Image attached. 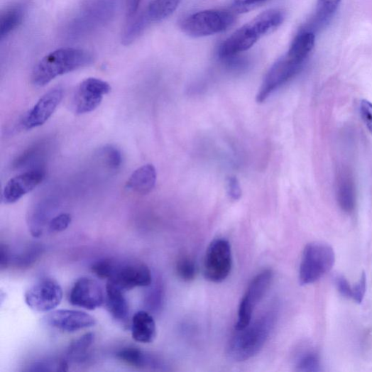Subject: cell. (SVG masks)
Here are the masks:
<instances>
[{
    "mask_svg": "<svg viewBox=\"0 0 372 372\" xmlns=\"http://www.w3.org/2000/svg\"><path fill=\"white\" fill-rule=\"evenodd\" d=\"M284 19V13L279 10L272 9L261 13L223 43L219 56L225 60L249 50L259 40L280 26Z\"/></svg>",
    "mask_w": 372,
    "mask_h": 372,
    "instance_id": "6da1fadb",
    "label": "cell"
},
{
    "mask_svg": "<svg viewBox=\"0 0 372 372\" xmlns=\"http://www.w3.org/2000/svg\"><path fill=\"white\" fill-rule=\"evenodd\" d=\"M276 316L275 312L269 311L244 329L236 330L227 348L228 358L241 362L260 353L274 329Z\"/></svg>",
    "mask_w": 372,
    "mask_h": 372,
    "instance_id": "7a4b0ae2",
    "label": "cell"
},
{
    "mask_svg": "<svg viewBox=\"0 0 372 372\" xmlns=\"http://www.w3.org/2000/svg\"><path fill=\"white\" fill-rule=\"evenodd\" d=\"M92 55L77 48H60L45 56L35 67L32 82L44 87L56 77L90 65Z\"/></svg>",
    "mask_w": 372,
    "mask_h": 372,
    "instance_id": "3957f363",
    "label": "cell"
},
{
    "mask_svg": "<svg viewBox=\"0 0 372 372\" xmlns=\"http://www.w3.org/2000/svg\"><path fill=\"white\" fill-rule=\"evenodd\" d=\"M335 263L333 248L324 242L307 244L300 266L299 281L302 286L317 283L328 273Z\"/></svg>",
    "mask_w": 372,
    "mask_h": 372,
    "instance_id": "277c9868",
    "label": "cell"
},
{
    "mask_svg": "<svg viewBox=\"0 0 372 372\" xmlns=\"http://www.w3.org/2000/svg\"><path fill=\"white\" fill-rule=\"evenodd\" d=\"M234 21V15L229 11L207 10L185 17L180 26L185 34L203 38L224 32Z\"/></svg>",
    "mask_w": 372,
    "mask_h": 372,
    "instance_id": "5b68a950",
    "label": "cell"
},
{
    "mask_svg": "<svg viewBox=\"0 0 372 372\" xmlns=\"http://www.w3.org/2000/svg\"><path fill=\"white\" fill-rule=\"evenodd\" d=\"M233 264L231 244L225 239H216L209 245L204 263L207 280L221 283L229 275Z\"/></svg>",
    "mask_w": 372,
    "mask_h": 372,
    "instance_id": "8992f818",
    "label": "cell"
},
{
    "mask_svg": "<svg viewBox=\"0 0 372 372\" xmlns=\"http://www.w3.org/2000/svg\"><path fill=\"white\" fill-rule=\"evenodd\" d=\"M273 278L270 270H264L253 279L241 300L236 330H241L252 322L255 309L269 290Z\"/></svg>",
    "mask_w": 372,
    "mask_h": 372,
    "instance_id": "52a82bcc",
    "label": "cell"
},
{
    "mask_svg": "<svg viewBox=\"0 0 372 372\" xmlns=\"http://www.w3.org/2000/svg\"><path fill=\"white\" fill-rule=\"evenodd\" d=\"M304 62L300 61L288 53L279 58L266 76L257 96V102L263 103L273 92L289 82L300 70Z\"/></svg>",
    "mask_w": 372,
    "mask_h": 372,
    "instance_id": "ba28073f",
    "label": "cell"
},
{
    "mask_svg": "<svg viewBox=\"0 0 372 372\" xmlns=\"http://www.w3.org/2000/svg\"><path fill=\"white\" fill-rule=\"evenodd\" d=\"M63 299V290L52 278H43L25 293L26 304L33 311L51 312Z\"/></svg>",
    "mask_w": 372,
    "mask_h": 372,
    "instance_id": "9c48e42d",
    "label": "cell"
},
{
    "mask_svg": "<svg viewBox=\"0 0 372 372\" xmlns=\"http://www.w3.org/2000/svg\"><path fill=\"white\" fill-rule=\"evenodd\" d=\"M108 281L126 292L136 288H148L151 285L153 279L151 272L146 264L116 261L113 273Z\"/></svg>",
    "mask_w": 372,
    "mask_h": 372,
    "instance_id": "30bf717a",
    "label": "cell"
},
{
    "mask_svg": "<svg viewBox=\"0 0 372 372\" xmlns=\"http://www.w3.org/2000/svg\"><path fill=\"white\" fill-rule=\"evenodd\" d=\"M111 89L110 84L102 80L90 77L83 80L74 97L75 112L77 114H84L95 111Z\"/></svg>",
    "mask_w": 372,
    "mask_h": 372,
    "instance_id": "8fae6325",
    "label": "cell"
},
{
    "mask_svg": "<svg viewBox=\"0 0 372 372\" xmlns=\"http://www.w3.org/2000/svg\"><path fill=\"white\" fill-rule=\"evenodd\" d=\"M64 98V89L55 87L48 92L28 111L19 122V128L29 131L44 125L51 117L55 109Z\"/></svg>",
    "mask_w": 372,
    "mask_h": 372,
    "instance_id": "7c38bea8",
    "label": "cell"
},
{
    "mask_svg": "<svg viewBox=\"0 0 372 372\" xmlns=\"http://www.w3.org/2000/svg\"><path fill=\"white\" fill-rule=\"evenodd\" d=\"M46 177V170L43 167L31 169L11 179L3 193L5 204H13L23 197L33 192Z\"/></svg>",
    "mask_w": 372,
    "mask_h": 372,
    "instance_id": "4fadbf2b",
    "label": "cell"
},
{
    "mask_svg": "<svg viewBox=\"0 0 372 372\" xmlns=\"http://www.w3.org/2000/svg\"><path fill=\"white\" fill-rule=\"evenodd\" d=\"M104 291L100 285L91 278L82 277L75 283L70 295L72 305L94 311L105 303Z\"/></svg>",
    "mask_w": 372,
    "mask_h": 372,
    "instance_id": "5bb4252c",
    "label": "cell"
},
{
    "mask_svg": "<svg viewBox=\"0 0 372 372\" xmlns=\"http://www.w3.org/2000/svg\"><path fill=\"white\" fill-rule=\"evenodd\" d=\"M45 321L50 327L66 332H77L97 324L92 316L75 310H56L46 317Z\"/></svg>",
    "mask_w": 372,
    "mask_h": 372,
    "instance_id": "9a60e30c",
    "label": "cell"
},
{
    "mask_svg": "<svg viewBox=\"0 0 372 372\" xmlns=\"http://www.w3.org/2000/svg\"><path fill=\"white\" fill-rule=\"evenodd\" d=\"M336 195L341 209L346 213L354 212L356 205V188L352 172L340 168L336 176Z\"/></svg>",
    "mask_w": 372,
    "mask_h": 372,
    "instance_id": "2e32d148",
    "label": "cell"
},
{
    "mask_svg": "<svg viewBox=\"0 0 372 372\" xmlns=\"http://www.w3.org/2000/svg\"><path fill=\"white\" fill-rule=\"evenodd\" d=\"M105 304L109 313L119 322H125L130 314L128 301L125 291L108 281L106 287Z\"/></svg>",
    "mask_w": 372,
    "mask_h": 372,
    "instance_id": "e0dca14e",
    "label": "cell"
},
{
    "mask_svg": "<svg viewBox=\"0 0 372 372\" xmlns=\"http://www.w3.org/2000/svg\"><path fill=\"white\" fill-rule=\"evenodd\" d=\"M157 170L153 165H143L133 173L126 183L127 190L141 195H147L155 187Z\"/></svg>",
    "mask_w": 372,
    "mask_h": 372,
    "instance_id": "ac0fdd59",
    "label": "cell"
},
{
    "mask_svg": "<svg viewBox=\"0 0 372 372\" xmlns=\"http://www.w3.org/2000/svg\"><path fill=\"white\" fill-rule=\"evenodd\" d=\"M131 331L132 337L136 342L150 344L156 337V323L150 313L141 311L133 317Z\"/></svg>",
    "mask_w": 372,
    "mask_h": 372,
    "instance_id": "d6986e66",
    "label": "cell"
},
{
    "mask_svg": "<svg viewBox=\"0 0 372 372\" xmlns=\"http://www.w3.org/2000/svg\"><path fill=\"white\" fill-rule=\"evenodd\" d=\"M46 148V142H40L29 147L15 160L13 167L16 169L41 167L38 163L45 157Z\"/></svg>",
    "mask_w": 372,
    "mask_h": 372,
    "instance_id": "ffe728a7",
    "label": "cell"
},
{
    "mask_svg": "<svg viewBox=\"0 0 372 372\" xmlns=\"http://www.w3.org/2000/svg\"><path fill=\"white\" fill-rule=\"evenodd\" d=\"M180 2L181 0H153L145 14L150 22L163 21L176 11Z\"/></svg>",
    "mask_w": 372,
    "mask_h": 372,
    "instance_id": "44dd1931",
    "label": "cell"
},
{
    "mask_svg": "<svg viewBox=\"0 0 372 372\" xmlns=\"http://www.w3.org/2000/svg\"><path fill=\"white\" fill-rule=\"evenodd\" d=\"M95 337L94 333L89 332L73 341L67 349V360L75 363L85 361L89 349L94 344Z\"/></svg>",
    "mask_w": 372,
    "mask_h": 372,
    "instance_id": "7402d4cb",
    "label": "cell"
},
{
    "mask_svg": "<svg viewBox=\"0 0 372 372\" xmlns=\"http://www.w3.org/2000/svg\"><path fill=\"white\" fill-rule=\"evenodd\" d=\"M116 358L123 363L139 368L158 365L157 360L151 358L139 349L134 347L124 348L119 350L116 354Z\"/></svg>",
    "mask_w": 372,
    "mask_h": 372,
    "instance_id": "603a6c76",
    "label": "cell"
},
{
    "mask_svg": "<svg viewBox=\"0 0 372 372\" xmlns=\"http://www.w3.org/2000/svg\"><path fill=\"white\" fill-rule=\"evenodd\" d=\"M315 45V35L310 31H304L293 41L288 54L291 57L304 62Z\"/></svg>",
    "mask_w": 372,
    "mask_h": 372,
    "instance_id": "cb8c5ba5",
    "label": "cell"
},
{
    "mask_svg": "<svg viewBox=\"0 0 372 372\" xmlns=\"http://www.w3.org/2000/svg\"><path fill=\"white\" fill-rule=\"evenodd\" d=\"M24 11L19 6H13L6 9L0 18V38L4 40L23 22Z\"/></svg>",
    "mask_w": 372,
    "mask_h": 372,
    "instance_id": "d4e9b609",
    "label": "cell"
},
{
    "mask_svg": "<svg viewBox=\"0 0 372 372\" xmlns=\"http://www.w3.org/2000/svg\"><path fill=\"white\" fill-rule=\"evenodd\" d=\"M131 18L121 38L122 43L125 45H129L137 40L150 23L145 13Z\"/></svg>",
    "mask_w": 372,
    "mask_h": 372,
    "instance_id": "484cf974",
    "label": "cell"
},
{
    "mask_svg": "<svg viewBox=\"0 0 372 372\" xmlns=\"http://www.w3.org/2000/svg\"><path fill=\"white\" fill-rule=\"evenodd\" d=\"M148 287L150 288L145 297V305L151 312H159L165 301L164 286L161 282H157L154 285L151 283Z\"/></svg>",
    "mask_w": 372,
    "mask_h": 372,
    "instance_id": "4316f807",
    "label": "cell"
},
{
    "mask_svg": "<svg viewBox=\"0 0 372 372\" xmlns=\"http://www.w3.org/2000/svg\"><path fill=\"white\" fill-rule=\"evenodd\" d=\"M296 369L303 372H318L322 371L319 354L315 351H307L301 354L296 361Z\"/></svg>",
    "mask_w": 372,
    "mask_h": 372,
    "instance_id": "83f0119b",
    "label": "cell"
},
{
    "mask_svg": "<svg viewBox=\"0 0 372 372\" xmlns=\"http://www.w3.org/2000/svg\"><path fill=\"white\" fill-rule=\"evenodd\" d=\"M69 362L67 360H43L38 361L31 364L28 371H68Z\"/></svg>",
    "mask_w": 372,
    "mask_h": 372,
    "instance_id": "f1b7e54d",
    "label": "cell"
},
{
    "mask_svg": "<svg viewBox=\"0 0 372 372\" xmlns=\"http://www.w3.org/2000/svg\"><path fill=\"white\" fill-rule=\"evenodd\" d=\"M176 271L182 281L191 282L196 277L197 266L193 259L188 256H183L177 263Z\"/></svg>",
    "mask_w": 372,
    "mask_h": 372,
    "instance_id": "f546056e",
    "label": "cell"
},
{
    "mask_svg": "<svg viewBox=\"0 0 372 372\" xmlns=\"http://www.w3.org/2000/svg\"><path fill=\"white\" fill-rule=\"evenodd\" d=\"M100 155L105 164L111 170H117L122 163L121 153L113 145H107L100 150Z\"/></svg>",
    "mask_w": 372,
    "mask_h": 372,
    "instance_id": "4dcf8cb0",
    "label": "cell"
},
{
    "mask_svg": "<svg viewBox=\"0 0 372 372\" xmlns=\"http://www.w3.org/2000/svg\"><path fill=\"white\" fill-rule=\"evenodd\" d=\"M42 253V248L39 246H32L27 248L23 253L16 256L13 263L18 268H27L34 263L40 257Z\"/></svg>",
    "mask_w": 372,
    "mask_h": 372,
    "instance_id": "1f68e13d",
    "label": "cell"
},
{
    "mask_svg": "<svg viewBox=\"0 0 372 372\" xmlns=\"http://www.w3.org/2000/svg\"><path fill=\"white\" fill-rule=\"evenodd\" d=\"M340 0H318L316 22L317 23H324L328 21L329 18L336 11Z\"/></svg>",
    "mask_w": 372,
    "mask_h": 372,
    "instance_id": "d6a6232c",
    "label": "cell"
},
{
    "mask_svg": "<svg viewBox=\"0 0 372 372\" xmlns=\"http://www.w3.org/2000/svg\"><path fill=\"white\" fill-rule=\"evenodd\" d=\"M115 263L116 260L114 259H102L93 263L91 266V270L97 277L109 280L113 273Z\"/></svg>",
    "mask_w": 372,
    "mask_h": 372,
    "instance_id": "836d02e7",
    "label": "cell"
},
{
    "mask_svg": "<svg viewBox=\"0 0 372 372\" xmlns=\"http://www.w3.org/2000/svg\"><path fill=\"white\" fill-rule=\"evenodd\" d=\"M268 0H232L231 9L237 13L250 12L262 6Z\"/></svg>",
    "mask_w": 372,
    "mask_h": 372,
    "instance_id": "e575fe53",
    "label": "cell"
},
{
    "mask_svg": "<svg viewBox=\"0 0 372 372\" xmlns=\"http://www.w3.org/2000/svg\"><path fill=\"white\" fill-rule=\"evenodd\" d=\"M71 222V214L62 213L55 217V218L49 222L48 229L51 233H60L67 229Z\"/></svg>",
    "mask_w": 372,
    "mask_h": 372,
    "instance_id": "d590c367",
    "label": "cell"
},
{
    "mask_svg": "<svg viewBox=\"0 0 372 372\" xmlns=\"http://www.w3.org/2000/svg\"><path fill=\"white\" fill-rule=\"evenodd\" d=\"M334 284L339 294L348 299H352L353 288L344 275H337L334 277Z\"/></svg>",
    "mask_w": 372,
    "mask_h": 372,
    "instance_id": "8d00e7d4",
    "label": "cell"
},
{
    "mask_svg": "<svg viewBox=\"0 0 372 372\" xmlns=\"http://www.w3.org/2000/svg\"><path fill=\"white\" fill-rule=\"evenodd\" d=\"M366 292V275L362 273L359 281L353 288L352 299L357 303L361 304Z\"/></svg>",
    "mask_w": 372,
    "mask_h": 372,
    "instance_id": "74e56055",
    "label": "cell"
},
{
    "mask_svg": "<svg viewBox=\"0 0 372 372\" xmlns=\"http://www.w3.org/2000/svg\"><path fill=\"white\" fill-rule=\"evenodd\" d=\"M360 114L366 128L372 133V104L363 100L360 104Z\"/></svg>",
    "mask_w": 372,
    "mask_h": 372,
    "instance_id": "f35d334b",
    "label": "cell"
},
{
    "mask_svg": "<svg viewBox=\"0 0 372 372\" xmlns=\"http://www.w3.org/2000/svg\"><path fill=\"white\" fill-rule=\"evenodd\" d=\"M227 192L233 200H238L241 197V189L239 180L235 177H229L226 181Z\"/></svg>",
    "mask_w": 372,
    "mask_h": 372,
    "instance_id": "ab89813d",
    "label": "cell"
},
{
    "mask_svg": "<svg viewBox=\"0 0 372 372\" xmlns=\"http://www.w3.org/2000/svg\"><path fill=\"white\" fill-rule=\"evenodd\" d=\"M141 0H126L127 13L129 18L136 15Z\"/></svg>",
    "mask_w": 372,
    "mask_h": 372,
    "instance_id": "60d3db41",
    "label": "cell"
}]
</instances>
